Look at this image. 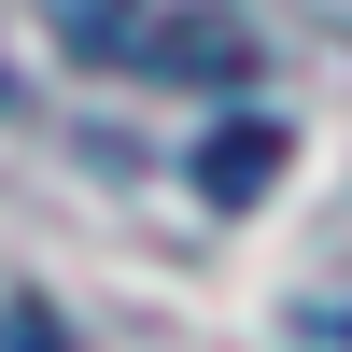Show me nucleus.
Returning <instances> with one entry per match:
<instances>
[{"mask_svg":"<svg viewBox=\"0 0 352 352\" xmlns=\"http://www.w3.org/2000/svg\"><path fill=\"white\" fill-rule=\"evenodd\" d=\"M338 338H352V324H338Z\"/></svg>","mask_w":352,"mask_h":352,"instance_id":"nucleus-4","label":"nucleus"},{"mask_svg":"<svg viewBox=\"0 0 352 352\" xmlns=\"http://www.w3.org/2000/svg\"><path fill=\"white\" fill-rule=\"evenodd\" d=\"M14 352H56V324H14Z\"/></svg>","mask_w":352,"mask_h":352,"instance_id":"nucleus-3","label":"nucleus"},{"mask_svg":"<svg viewBox=\"0 0 352 352\" xmlns=\"http://www.w3.org/2000/svg\"><path fill=\"white\" fill-rule=\"evenodd\" d=\"M197 184H212V212H254V197L282 184V127H212V155H197Z\"/></svg>","mask_w":352,"mask_h":352,"instance_id":"nucleus-2","label":"nucleus"},{"mask_svg":"<svg viewBox=\"0 0 352 352\" xmlns=\"http://www.w3.org/2000/svg\"><path fill=\"white\" fill-rule=\"evenodd\" d=\"M71 43L99 56V71H141V85H240L254 71L240 14H155V0H85Z\"/></svg>","mask_w":352,"mask_h":352,"instance_id":"nucleus-1","label":"nucleus"}]
</instances>
